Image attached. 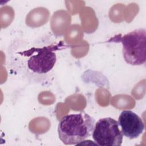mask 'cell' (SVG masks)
Listing matches in <instances>:
<instances>
[{
  "instance_id": "3957f363",
  "label": "cell",
  "mask_w": 146,
  "mask_h": 146,
  "mask_svg": "<svg viewBox=\"0 0 146 146\" xmlns=\"http://www.w3.org/2000/svg\"><path fill=\"white\" fill-rule=\"evenodd\" d=\"M63 46L58 43L41 48L32 47L19 54L29 58L27 67L30 70L38 74H46L52 70L56 63L55 51Z\"/></svg>"
},
{
  "instance_id": "6da1fadb",
  "label": "cell",
  "mask_w": 146,
  "mask_h": 146,
  "mask_svg": "<svg viewBox=\"0 0 146 146\" xmlns=\"http://www.w3.org/2000/svg\"><path fill=\"white\" fill-rule=\"evenodd\" d=\"M94 124L95 119L84 111L66 115L58 124L59 138L66 145L79 144L91 135Z\"/></svg>"
},
{
  "instance_id": "277c9868",
  "label": "cell",
  "mask_w": 146,
  "mask_h": 146,
  "mask_svg": "<svg viewBox=\"0 0 146 146\" xmlns=\"http://www.w3.org/2000/svg\"><path fill=\"white\" fill-rule=\"evenodd\" d=\"M92 136L95 143L102 146H119L123 141L118 122L111 117L99 119L95 124Z\"/></svg>"
},
{
  "instance_id": "5b68a950",
  "label": "cell",
  "mask_w": 146,
  "mask_h": 146,
  "mask_svg": "<svg viewBox=\"0 0 146 146\" xmlns=\"http://www.w3.org/2000/svg\"><path fill=\"white\" fill-rule=\"evenodd\" d=\"M117 122L121 127L122 134L130 139L138 137L144 129V124L141 119L131 111H122Z\"/></svg>"
},
{
  "instance_id": "7a4b0ae2",
  "label": "cell",
  "mask_w": 146,
  "mask_h": 146,
  "mask_svg": "<svg viewBox=\"0 0 146 146\" xmlns=\"http://www.w3.org/2000/svg\"><path fill=\"white\" fill-rule=\"evenodd\" d=\"M123 44L124 60L132 66L145 64L146 61V31L145 29L134 30L124 35L119 34L108 40Z\"/></svg>"
}]
</instances>
